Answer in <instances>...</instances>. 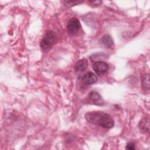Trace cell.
Wrapping results in <instances>:
<instances>
[{
	"label": "cell",
	"instance_id": "6da1fadb",
	"mask_svg": "<svg viewBox=\"0 0 150 150\" xmlns=\"http://www.w3.org/2000/svg\"><path fill=\"white\" fill-rule=\"evenodd\" d=\"M86 120L90 123L104 128H111L114 125V121L109 114L103 111H91L85 114Z\"/></svg>",
	"mask_w": 150,
	"mask_h": 150
},
{
	"label": "cell",
	"instance_id": "7a4b0ae2",
	"mask_svg": "<svg viewBox=\"0 0 150 150\" xmlns=\"http://www.w3.org/2000/svg\"><path fill=\"white\" fill-rule=\"evenodd\" d=\"M55 40V33L52 30H47L40 43V46L43 50H48L53 45Z\"/></svg>",
	"mask_w": 150,
	"mask_h": 150
},
{
	"label": "cell",
	"instance_id": "3957f363",
	"mask_svg": "<svg viewBox=\"0 0 150 150\" xmlns=\"http://www.w3.org/2000/svg\"><path fill=\"white\" fill-rule=\"evenodd\" d=\"M93 69L97 75L101 76L108 72L109 66L104 61H97L93 64Z\"/></svg>",
	"mask_w": 150,
	"mask_h": 150
},
{
	"label": "cell",
	"instance_id": "277c9868",
	"mask_svg": "<svg viewBox=\"0 0 150 150\" xmlns=\"http://www.w3.org/2000/svg\"><path fill=\"white\" fill-rule=\"evenodd\" d=\"M80 27V21L78 19L76 18H72L70 19L67 25V30L71 34H74L76 33L79 30Z\"/></svg>",
	"mask_w": 150,
	"mask_h": 150
},
{
	"label": "cell",
	"instance_id": "5b68a950",
	"mask_svg": "<svg viewBox=\"0 0 150 150\" xmlns=\"http://www.w3.org/2000/svg\"><path fill=\"white\" fill-rule=\"evenodd\" d=\"M97 76L93 72L87 71L81 77L82 82L86 85H91L97 81Z\"/></svg>",
	"mask_w": 150,
	"mask_h": 150
},
{
	"label": "cell",
	"instance_id": "8992f818",
	"mask_svg": "<svg viewBox=\"0 0 150 150\" xmlns=\"http://www.w3.org/2000/svg\"><path fill=\"white\" fill-rule=\"evenodd\" d=\"M88 98L90 101L94 104L98 105H103L104 104V101L100 95V94L95 91H91L88 94Z\"/></svg>",
	"mask_w": 150,
	"mask_h": 150
},
{
	"label": "cell",
	"instance_id": "52a82bcc",
	"mask_svg": "<svg viewBox=\"0 0 150 150\" xmlns=\"http://www.w3.org/2000/svg\"><path fill=\"white\" fill-rule=\"evenodd\" d=\"M88 66V62L86 59L79 60L74 66V70L76 72L82 73L86 70Z\"/></svg>",
	"mask_w": 150,
	"mask_h": 150
},
{
	"label": "cell",
	"instance_id": "ba28073f",
	"mask_svg": "<svg viewBox=\"0 0 150 150\" xmlns=\"http://www.w3.org/2000/svg\"><path fill=\"white\" fill-rule=\"evenodd\" d=\"M101 43L106 47V48H110L114 44L113 40L111 36L109 35H105L102 36L100 40Z\"/></svg>",
	"mask_w": 150,
	"mask_h": 150
},
{
	"label": "cell",
	"instance_id": "9c48e42d",
	"mask_svg": "<svg viewBox=\"0 0 150 150\" xmlns=\"http://www.w3.org/2000/svg\"><path fill=\"white\" fill-rule=\"evenodd\" d=\"M149 118H143L139 123V128L140 130L144 131V132H149Z\"/></svg>",
	"mask_w": 150,
	"mask_h": 150
},
{
	"label": "cell",
	"instance_id": "30bf717a",
	"mask_svg": "<svg viewBox=\"0 0 150 150\" xmlns=\"http://www.w3.org/2000/svg\"><path fill=\"white\" fill-rule=\"evenodd\" d=\"M84 1H77V0H72V1H66L64 2V4L67 7H72L74 5H77L79 4H80L83 3Z\"/></svg>",
	"mask_w": 150,
	"mask_h": 150
},
{
	"label": "cell",
	"instance_id": "8fae6325",
	"mask_svg": "<svg viewBox=\"0 0 150 150\" xmlns=\"http://www.w3.org/2000/svg\"><path fill=\"white\" fill-rule=\"evenodd\" d=\"M142 86L144 88L149 90V77L148 74H145L142 79Z\"/></svg>",
	"mask_w": 150,
	"mask_h": 150
},
{
	"label": "cell",
	"instance_id": "7c38bea8",
	"mask_svg": "<svg viewBox=\"0 0 150 150\" xmlns=\"http://www.w3.org/2000/svg\"><path fill=\"white\" fill-rule=\"evenodd\" d=\"M88 3L92 7H97L102 3V1H88Z\"/></svg>",
	"mask_w": 150,
	"mask_h": 150
},
{
	"label": "cell",
	"instance_id": "4fadbf2b",
	"mask_svg": "<svg viewBox=\"0 0 150 150\" xmlns=\"http://www.w3.org/2000/svg\"><path fill=\"white\" fill-rule=\"evenodd\" d=\"M126 149H128V150H134L135 149V144L132 142H128L125 147Z\"/></svg>",
	"mask_w": 150,
	"mask_h": 150
}]
</instances>
